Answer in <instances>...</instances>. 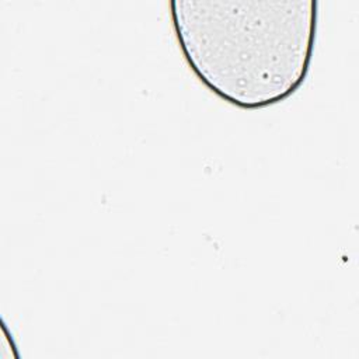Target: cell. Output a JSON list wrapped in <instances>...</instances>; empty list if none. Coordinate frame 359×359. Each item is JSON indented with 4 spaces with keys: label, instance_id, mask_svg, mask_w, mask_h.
Instances as JSON below:
<instances>
[{
    "label": "cell",
    "instance_id": "6da1fadb",
    "mask_svg": "<svg viewBox=\"0 0 359 359\" xmlns=\"http://www.w3.org/2000/svg\"><path fill=\"white\" fill-rule=\"evenodd\" d=\"M317 1H172L177 41L195 76L244 109L285 101L307 77Z\"/></svg>",
    "mask_w": 359,
    "mask_h": 359
}]
</instances>
